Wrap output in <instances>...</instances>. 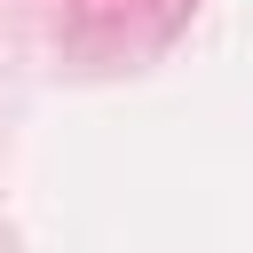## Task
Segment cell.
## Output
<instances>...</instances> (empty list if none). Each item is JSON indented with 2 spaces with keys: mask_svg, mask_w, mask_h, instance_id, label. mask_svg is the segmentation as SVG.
<instances>
[]
</instances>
